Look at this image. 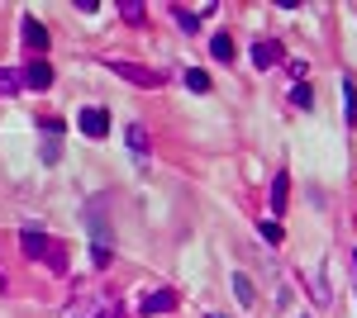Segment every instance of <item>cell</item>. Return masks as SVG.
<instances>
[{
	"mask_svg": "<svg viewBox=\"0 0 357 318\" xmlns=\"http://www.w3.org/2000/svg\"><path fill=\"white\" fill-rule=\"evenodd\" d=\"M105 72H114V77L134 81V86H143V90H153V86H162V72H148V67H134V62H105Z\"/></svg>",
	"mask_w": 357,
	"mask_h": 318,
	"instance_id": "cell-2",
	"label": "cell"
},
{
	"mask_svg": "<svg viewBox=\"0 0 357 318\" xmlns=\"http://www.w3.org/2000/svg\"><path fill=\"white\" fill-rule=\"evenodd\" d=\"M48 266H53V271H67V252H62V247H48Z\"/></svg>",
	"mask_w": 357,
	"mask_h": 318,
	"instance_id": "cell-20",
	"label": "cell"
},
{
	"mask_svg": "<svg viewBox=\"0 0 357 318\" xmlns=\"http://www.w3.org/2000/svg\"><path fill=\"white\" fill-rule=\"evenodd\" d=\"M172 15H176V24L186 29V33H195V29H200V19H195L191 10H181V5H176V10H172Z\"/></svg>",
	"mask_w": 357,
	"mask_h": 318,
	"instance_id": "cell-17",
	"label": "cell"
},
{
	"mask_svg": "<svg viewBox=\"0 0 357 318\" xmlns=\"http://www.w3.org/2000/svg\"><path fill=\"white\" fill-rule=\"evenodd\" d=\"M129 148H134V152H143V148H148V133L138 129V124H134V129H129Z\"/></svg>",
	"mask_w": 357,
	"mask_h": 318,
	"instance_id": "cell-19",
	"label": "cell"
},
{
	"mask_svg": "<svg viewBox=\"0 0 357 318\" xmlns=\"http://www.w3.org/2000/svg\"><path fill=\"white\" fill-rule=\"evenodd\" d=\"M176 309V290H153L143 299V314H172Z\"/></svg>",
	"mask_w": 357,
	"mask_h": 318,
	"instance_id": "cell-7",
	"label": "cell"
},
{
	"mask_svg": "<svg viewBox=\"0 0 357 318\" xmlns=\"http://www.w3.org/2000/svg\"><path fill=\"white\" fill-rule=\"evenodd\" d=\"M119 15H124V19H143V5H138V0H124Z\"/></svg>",
	"mask_w": 357,
	"mask_h": 318,
	"instance_id": "cell-21",
	"label": "cell"
},
{
	"mask_svg": "<svg viewBox=\"0 0 357 318\" xmlns=\"http://www.w3.org/2000/svg\"><path fill=\"white\" fill-rule=\"evenodd\" d=\"M20 90H24V77H20V72H10V67H0V100L20 95Z\"/></svg>",
	"mask_w": 357,
	"mask_h": 318,
	"instance_id": "cell-12",
	"label": "cell"
},
{
	"mask_svg": "<svg viewBox=\"0 0 357 318\" xmlns=\"http://www.w3.org/2000/svg\"><path fill=\"white\" fill-rule=\"evenodd\" d=\"M257 228H262V238H267V242H281V238H286V233H281V223H276V218H262V223H257Z\"/></svg>",
	"mask_w": 357,
	"mask_h": 318,
	"instance_id": "cell-18",
	"label": "cell"
},
{
	"mask_svg": "<svg viewBox=\"0 0 357 318\" xmlns=\"http://www.w3.org/2000/svg\"><path fill=\"white\" fill-rule=\"evenodd\" d=\"M353 262H357V257H353Z\"/></svg>",
	"mask_w": 357,
	"mask_h": 318,
	"instance_id": "cell-23",
	"label": "cell"
},
{
	"mask_svg": "<svg viewBox=\"0 0 357 318\" xmlns=\"http://www.w3.org/2000/svg\"><path fill=\"white\" fill-rule=\"evenodd\" d=\"M77 129L86 133V138H105V133H110V114H105V109H82V114H77Z\"/></svg>",
	"mask_w": 357,
	"mask_h": 318,
	"instance_id": "cell-3",
	"label": "cell"
},
{
	"mask_svg": "<svg viewBox=\"0 0 357 318\" xmlns=\"http://www.w3.org/2000/svg\"><path fill=\"white\" fill-rule=\"evenodd\" d=\"M67 318H119V304L105 299V294H82V299L67 309Z\"/></svg>",
	"mask_w": 357,
	"mask_h": 318,
	"instance_id": "cell-1",
	"label": "cell"
},
{
	"mask_svg": "<svg viewBox=\"0 0 357 318\" xmlns=\"http://www.w3.org/2000/svg\"><path fill=\"white\" fill-rule=\"evenodd\" d=\"M62 157V119H43V161L53 166Z\"/></svg>",
	"mask_w": 357,
	"mask_h": 318,
	"instance_id": "cell-4",
	"label": "cell"
},
{
	"mask_svg": "<svg viewBox=\"0 0 357 318\" xmlns=\"http://www.w3.org/2000/svg\"><path fill=\"white\" fill-rule=\"evenodd\" d=\"M186 86L205 95V90H210V72H200V67H195V72H186Z\"/></svg>",
	"mask_w": 357,
	"mask_h": 318,
	"instance_id": "cell-15",
	"label": "cell"
},
{
	"mask_svg": "<svg viewBox=\"0 0 357 318\" xmlns=\"http://www.w3.org/2000/svg\"><path fill=\"white\" fill-rule=\"evenodd\" d=\"M210 53H215V62H229V57H234V38H229V33H215V38H210Z\"/></svg>",
	"mask_w": 357,
	"mask_h": 318,
	"instance_id": "cell-13",
	"label": "cell"
},
{
	"mask_svg": "<svg viewBox=\"0 0 357 318\" xmlns=\"http://www.w3.org/2000/svg\"><path fill=\"white\" fill-rule=\"evenodd\" d=\"M210 318H220V314H210Z\"/></svg>",
	"mask_w": 357,
	"mask_h": 318,
	"instance_id": "cell-22",
	"label": "cell"
},
{
	"mask_svg": "<svg viewBox=\"0 0 357 318\" xmlns=\"http://www.w3.org/2000/svg\"><path fill=\"white\" fill-rule=\"evenodd\" d=\"M20 242H24L29 257H48V247H53V242L43 238V233H33V228H24V233H20Z\"/></svg>",
	"mask_w": 357,
	"mask_h": 318,
	"instance_id": "cell-10",
	"label": "cell"
},
{
	"mask_svg": "<svg viewBox=\"0 0 357 318\" xmlns=\"http://www.w3.org/2000/svg\"><path fill=\"white\" fill-rule=\"evenodd\" d=\"M252 62L267 72V67H276L281 62V43H272V38H262V43H252Z\"/></svg>",
	"mask_w": 357,
	"mask_h": 318,
	"instance_id": "cell-8",
	"label": "cell"
},
{
	"mask_svg": "<svg viewBox=\"0 0 357 318\" xmlns=\"http://www.w3.org/2000/svg\"><path fill=\"white\" fill-rule=\"evenodd\" d=\"M291 105H301V109H310V105H314V90H310L305 81L296 86V90H291Z\"/></svg>",
	"mask_w": 357,
	"mask_h": 318,
	"instance_id": "cell-14",
	"label": "cell"
},
{
	"mask_svg": "<svg viewBox=\"0 0 357 318\" xmlns=\"http://www.w3.org/2000/svg\"><path fill=\"white\" fill-rule=\"evenodd\" d=\"M343 109H348V119L357 124V90H353V81H343Z\"/></svg>",
	"mask_w": 357,
	"mask_h": 318,
	"instance_id": "cell-16",
	"label": "cell"
},
{
	"mask_svg": "<svg viewBox=\"0 0 357 318\" xmlns=\"http://www.w3.org/2000/svg\"><path fill=\"white\" fill-rule=\"evenodd\" d=\"M20 33H24V43H29V53H43V48H48V29L38 24V19H20Z\"/></svg>",
	"mask_w": 357,
	"mask_h": 318,
	"instance_id": "cell-6",
	"label": "cell"
},
{
	"mask_svg": "<svg viewBox=\"0 0 357 318\" xmlns=\"http://www.w3.org/2000/svg\"><path fill=\"white\" fill-rule=\"evenodd\" d=\"M229 285H234V294H238V304H243V309H252V304H257V290H252V280H248L243 271H238Z\"/></svg>",
	"mask_w": 357,
	"mask_h": 318,
	"instance_id": "cell-11",
	"label": "cell"
},
{
	"mask_svg": "<svg viewBox=\"0 0 357 318\" xmlns=\"http://www.w3.org/2000/svg\"><path fill=\"white\" fill-rule=\"evenodd\" d=\"M24 86H33V90H48V86H53V67H48L43 57H33V62L24 67Z\"/></svg>",
	"mask_w": 357,
	"mask_h": 318,
	"instance_id": "cell-5",
	"label": "cell"
},
{
	"mask_svg": "<svg viewBox=\"0 0 357 318\" xmlns=\"http://www.w3.org/2000/svg\"><path fill=\"white\" fill-rule=\"evenodd\" d=\"M286 200H291V176L276 171L272 176V214H286Z\"/></svg>",
	"mask_w": 357,
	"mask_h": 318,
	"instance_id": "cell-9",
	"label": "cell"
}]
</instances>
